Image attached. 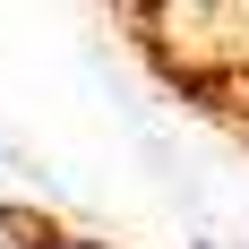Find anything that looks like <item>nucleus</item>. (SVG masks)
I'll list each match as a JSON object with an SVG mask.
<instances>
[{
  "label": "nucleus",
  "mask_w": 249,
  "mask_h": 249,
  "mask_svg": "<svg viewBox=\"0 0 249 249\" xmlns=\"http://www.w3.org/2000/svg\"><path fill=\"white\" fill-rule=\"evenodd\" d=\"M60 249H103V241H60Z\"/></svg>",
  "instance_id": "2"
},
{
  "label": "nucleus",
  "mask_w": 249,
  "mask_h": 249,
  "mask_svg": "<svg viewBox=\"0 0 249 249\" xmlns=\"http://www.w3.org/2000/svg\"><path fill=\"white\" fill-rule=\"evenodd\" d=\"M0 249H60V232L35 224V215H18V206H0Z\"/></svg>",
  "instance_id": "1"
}]
</instances>
